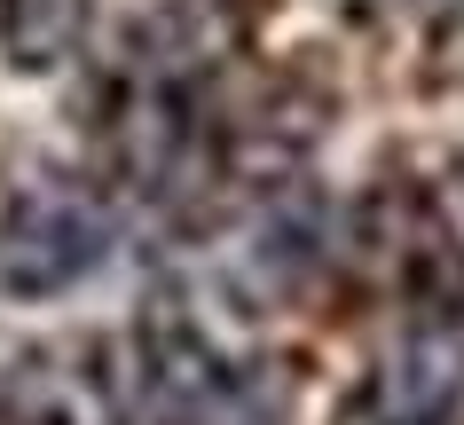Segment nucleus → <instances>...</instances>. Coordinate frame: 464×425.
<instances>
[{
	"instance_id": "obj_2",
	"label": "nucleus",
	"mask_w": 464,
	"mask_h": 425,
	"mask_svg": "<svg viewBox=\"0 0 464 425\" xmlns=\"http://www.w3.org/2000/svg\"><path fill=\"white\" fill-rule=\"evenodd\" d=\"M457 401H464V331L417 324L378 354V371L362 378L354 418L362 425H449Z\"/></svg>"
},
{
	"instance_id": "obj_4",
	"label": "nucleus",
	"mask_w": 464,
	"mask_h": 425,
	"mask_svg": "<svg viewBox=\"0 0 464 425\" xmlns=\"http://www.w3.org/2000/svg\"><path fill=\"white\" fill-rule=\"evenodd\" d=\"M8 425H126L119 401L102 394L95 378L79 371H24L16 386H8V410H0Z\"/></svg>"
},
{
	"instance_id": "obj_3",
	"label": "nucleus",
	"mask_w": 464,
	"mask_h": 425,
	"mask_svg": "<svg viewBox=\"0 0 464 425\" xmlns=\"http://www.w3.org/2000/svg\"><path fill=\"white\" fill-rule=\"evenodd\" d=\"M95 0H0V55L16 72H55L87 40Z\"/></svg>"
},
{
	"instance_id": "obj_1",
	"label": "nucleus",
	"mask_w": 464,
	"mask_h": 425,
	"mask_svg": "<svg viewBox=\"0 0 464 425\" xmlns=\"http://www.w3.org/2000/svg\"><path fill=\"white\" fill-rule=\"evenodd\" d=\"M102 252H111V221H102V205L87 189H72V181H32L24 198L0 213V284L16 300L72 292Z\"/></svg>"
}]
</instances>
